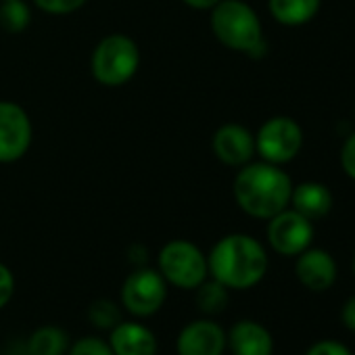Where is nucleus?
I'll return each instance as SVG.
<instances>
[{
    "mask_svg": "<svg viewBox=\"0 0 355 355\" xmlns=\"http://www.w3.org/2000/svg\"><path fill=\"white\" fill-rule=\"evenodd\" d=\"M332 203H334V199L326 184L307 180V182L293 187L288 207L299 211L309 222H318V220H324L332 211Z\"/></svg>",
    "mask_w": 355,
    "mask_h": 355,
    "instance_id": "2eb2a0df",
    "label": "nucleus"
},
{
    "mask_svg": "<svg viewBox=\"0 0 355 355\" xmlns=\"http://www.w3.org/2000/svg\"><path fill=\"white\" fill-rule=\"evenodd\" d=\"M28 355H65L69 349V336L61 326H40L26 343Z\"/></svg>",
    "mask_w": 355,
    "mask_h": 355,
    "instance_id": "f3484780",
    "label": "nucleus"
},
{
    "mask_svg": "<svg viewBox=\"0 0 355 355\" xmlns=\"http://www.w3.org/2000/svg\"><path fill=\"white\" fill-rule=\"evenodd\" d=\"M140 67V49L125 34L105 36L90 61V69L94 80L107 88H119L128 84Z\"/></svg>",
    "mask_w": 355,
    "mask_h": 355,
    "instance_id": "20e7f679",
    "label": "nucleus"
},
{
    "mask_svg": "<svg viewBox=\"0 0 355 355\" xmlns=\"http://www.w3.org/2000/svg\"><path fill=\"white\" fill-rule=\"evenodd\" d=\"M311 241L313 222L303 218L293 207H286L268 220V243L276 253L284 257H297L307 247H311Z\"/></svg>",
    "mask_w": 355,
    "mask_h": 355,
    "instance_id": "1a4fd4ad",
    "label": "nucleus"
},
{
    "mask_svg": "<svg viewBox=\"0 0 355 355\" xmlns=\"http://www.w3.org/2000/svg\"><path fill=\"white\" fill-rule=\"evenodd\" d=\"M353 115H355V107H353Z\"/></svg>",
    "mask_w": 355,
    "mask_h": 355,
    "instance_id": "c85d7f7f",
    "label": "nucleus"
},
{
    "mask_svg": "<svg viewBox=\"0 0 355 355\" xmlns=\"http://www.w3.org/2000/svg\"><path fill=\"white\" fill-rule=\"evenodd\" d=\"M159 272L167 284L175 288L195 291L201 282L207 280V255L191 241L178 239L163 245L157 257Z\"/></svg>",
    "mask_w": 355,
    "mask_h": 355,
    "instance_id": "39448f33",
    "label": "nucleus"
},
{
    "mask_svg": "<svg viewBox=\"0 0 355 355\" xmlns=\"http://www.w3.org/2000/svg\"><path fill=\"white\" fill-rule=\"evenodd\" d=\"M34 3L49 15H69L80 11L88 0H34Z\"/></svg>",
    "mask_w": 355,
    "mask_h": 355,
    "instance_id": "4be33fe9",
    "label": "nucleus"
},
{
    "mask_svg": "<svg viewBox=\"0 0 355 355\" xmlns=\"http://www.w3.org/2000/svg\"><path fill=\"white\" fill-rule=\"evenodd\" d=\"M211 148L222 163L243 167L255 157V134L241 123H224L216 130Z\"/></svg>",
    "mask_w": 355,
    "mask_h": 355,
    "instance_id": "9b49d317",
    "label": "nucleus"
},
{
    "mask_svg": "<svg viewBox=\"0 0 355 355\" xmlns=\"http://www.w3.org/2000/svg\"><path fill=\"white\" fill-rule=\"evenodd\" d=\"M353 274H355V257H353Z\"/></svg>",
    "mask_w": 355,
    "mask_h": 355,
    "instance_id": "cd10ccee",
    "label": "nucleus"
},
{
    "mask_svg": "<svg viewBox=\"0 0 355 355\" xmlns=\"http://www.w3.org/2000/svg\"><path fill=\"white\" fill-rule=\"evenodd\" d=\"M67 355H115L111 345L98 336H82L69 349Z\"/></svg>",
    "mask_w": 355,
    "mask_h": 355,
    "instance_id": "412c9836",
    "label": "nucleus"
},
{
    "mask_svg": "<svg viewBox=\"0 0 355 355\" xmlns=\"http://www.w3.org/2000/svg\"><path fill=\"white\" fill-rule=\"evenodd\" d=\"M291 175L282 165L268 161H249L234 178L232 193L236 205L255 220H270L291 205Z\"/></svg>",
    "mask_w": 355,
    "mask_h": 355,
    "instance_id": "f257e3e1",
    "label": "nucleus"
},
{
    "mask_svg": "<svg viewBox=\"0 0 355 355\" xmlns=\"http://www.w3.org/2000/svg\"><path fill=\"white\" fill-rule=\"evenodd\" d=\"M226 347L224 328L209 318L187 324L175 340L178 355H222Z\"/></svg>",
    "mask_w": 355,
    "mask_h": 355,
    "instance_id": "9d476101",
    "label": "nucleus"
},
{
    "mask_svg": "<svg viewBox=\"0 0 355 355\" xmlns=\"http://www.w3.org/2000/svg\"><path fill=\"white\" fill-rule=\"evenodd\" d=\"M322 0H268V9L274 21L286 28H301L309 24L318 11Z\"/></svg>",
    "mask_w": 355,
    "mask_h": 355,
    "instance_id": "dca6fc26",
    "label": "nucleus"
},
{
    "mask_svg": "<svg viewBox=\"0 0 355 355\" xmlns=\"http://www.w3.org/2000/svg\"><path fill=\"white\" fill-rule=\"evenodd\" d=\"M115 355H157V336L138 322H119L109 330V340Z\"/></svg>",
    "mask_w": 355,
    "mask_h": 355,
    "instance_id": "ddd939ff",
    "label": "nucleus"
},
{
    "mask_svg": "<svg viewBox=\"0 0 355 355\" xmlns=\"http://www.w3.org/2000/svg\"><path fill=\"white\" fill-rule=\"evenodd\" d=\"M34 125L28 111L13 103L0 101V163H15L32 146Z\"/></svg>",
    "mask_w": 355,
    "mask_h": 355,
    "instance_id": "6e6552de",
    "label": "nucleus"
},
{
    "mask_svg": "<svg viewBox=\"0 0 355 355\" xmlns=\"http://www.w3.org/2000/svg\"><path fill=\"white\" fill-rule=\"evenodd\" d=\"M0 3H3V0H0Z\"/></svg>",
    "mask_w": 355,
    "mask_h": 355,
    "instance_id": "c756f323",
    "label": "nucleus"
},
{
    "mask_svg": "<svg viewBox=\"0 0 355 355\" xmlns=\"http://www.w3.org/2000/svg\"><path fill=\"white\" fill-rule=\"evenodd\" d=\"M167 297V282L159 270L138 268L134 270L121 286V305L128 313L136 318H148L157 313Z\"/></svg>",
    "mask_w": 355,
    "mask_h": 355,
    "instance_id": "0eeeda50",
    "label": "nucleus"
},
{
    "mask_svg": "<svg viewBox=\"0 0 355 355\" xmlns=\"http://www.w3.org/2000/svg\"><path fill=\"white\" fill-rule=\"evenodd\" d=\"M303 146V130L301 125L286 115H274L261 123L255 134V155L261 161L284 165L293 161Z\"/></svg>",
    "mask_w": 355,
    "mask_h": 355,
    "instance_id": "423d86ee",
    "label": "nucleus"
},
{
    "mask_svg": "<svg viewBox=\"0 0 355 355\" xmlns=\"http://www.w3.org/2000/svg\"><path fill=\"white\" fill-rule=\"evenodd\" d=\"M343 322L349 330L355 332V297H351L345 305H343Z\"/></svg>",
    "mask_w": 355,
    "mask_h": 355,
    "instance_id": "a878e982",
    "label": "nucleus"
},
{
    "mask_svg": "<svg viewBox=\"0 0 355 355\" xmlns=\"http://www.w3.org/2000/svg\"><path fill=\"white\" fill-rule=\"evenodd\" d=\"M305 355H351V351L340 343V340H332V338H326V340H318L313 343Z\"/></svg>",
    "mask_w": 355,
    "mask_h": 355,
    "instance_id": "b1692460",
    "label": "nucleus"
},
{
    "mask_svg": "<svg viewBox=\"0 0 355 355\" xmlns=\"http://www.w3.org/2000/svg\"><path fill=\"white\" fill-rule=\"evenodd\" d=\"M13 293H15V276L5 263H0V309L11 301Z\"/></svg>",
    "mask_w": 355,
    "mask_h": 355,
    "instance_id": "393cba45",
    "label": "nucleus"
},
{
    "mask_svg": "<svg viewBox=\"0 0 355 355\" xmlns=\"http://www.w3.org/2000/svg\"><path fill=\"white\" fill-rule=\"evenodd\" d=\"M295 274L305 288L320 293V291H326L334 284L336 261L328 251L307 247L303 253L297 255Z\"/></svg>",
    "mask_w": 355,
    "mask_h": 355,
    "instance_id": "f8f14e48",
    "label": "nucleus"
},
{
    "mask_svg": "<svg viewBox=\"0 0 355 355\" xmlns=\"http://www.w3.org/2000/svg\"><path fill=\"white\" fill-rule=\"evenodd\" d=\"M211 32L220 44L249 57H263L268 51L263 26L255 9L245 0H220L211 9Z\"/></svg>",
    "mask_w": 355,
    "mask_h": 355,
    "instance_id": "7ed1b4c3",
    "label": "nucleus"
},
{
    "mask_svg": "<svg viewBox=\"0 0 355 355\" xmlns=\"http://www.w3.org/2000/svg\"><path fill=\"white\" fill-rule=\"evenodd\" d=\"M338 161H340L343 171L355 182V132H351V134L345 138V142H343V146H340Z\"/></svg>",
    "mask_w": 355,
    "mask_h": 355,
    "instance_id": "5701e85b",
    "label": "nucleus"
},
{
    "mask_svg": "<svg viewBox=\"0 0 355 355\" xmlns=\"http://www.w3.org/2000/svg\"><path fill=\"white\" fill-rule=\"evenodd\" d=\"M197 307L207 313V315H218L228 307V288L224 284H220L218 280H205L201 282L197 288Z\"/></svg>",
    "mask_w": 355,
    "mask_h": 355,
    "instance_id": "a211bd4d",
    "label": "nucleus"
},
{
    "mask_svg": "<svg viewBox=\"0 0 355 355\" xmlns=\"http://www.w3.org/2000/svg\"><path fill=\"white\" fill-rule=\"evenodd\" d=\"M88 320L98 330H111L121 322V309L111 299H96L88 307Z\"/></svg>",
    "mask_w": 355,
    "mask_h": 355,
    "instance_id": "aec40b11",
    "label": "nucleus"
},
{
    "mask_svg": "<svg viewBox=\"0 0 355 355\" xmlns=\"http://www.w3.org/2000/svg\"><path fill=\"white\" fill-rule=\"evenodd\" d=\"M232 355H272L274 338L266 326L253 320L236 322L226 334Z\"/></svg>",
    "mask_w": 355,
    "mask_h": 355,
    "instance_id": "4468645a",
    "label": "nucleus"
},
{
    "mask_svg": "<svg viewBox=\"0 0 355 355\" xmlns=\"http://www.w3.org/2000/svg\"><path fill=\"white\" fill-rule=\"evenodd\" d=\"M182 3L191 9H197V11H211L220 0H182Z\"/></svg>",
    "mask_w": 355,
    "mask_h": 355,
    "instance_id": "bb28decb",
    "label": "nucleus"
},
{
    "mask_svg": "<svg viewBox=\"0 0 355 355\" xmlns=\"http://www.w3.org/2000/svg\"><path fill=\"white\" fill-rule=\"evenodd\" d=\"M268 263L263 245L249 234H228L207 255L211 278L234 291H247L259 284L268 272Z\"/></svg>",
    "mask_w": 355,
    "mask_h": 355,
    "instance_id": "f03ea898",
    "label": "nucleus"
},
{
    "mask_svg": "<svg viewBox=\"0 0 355 355\" xmlns=\"http://www.w3.org/2000/svg\"><path fill=\"white\" fill-rule=\"evenodd\" d=\"M32 21V11L24 0H3L0 3V28L9 34H21Z\"/></svg>",
    "mask_w": 355,
    "mask_h": 355,
    "instance_id": "6ab92c4d",
    "label": "nucleus"
}]
</instances>
